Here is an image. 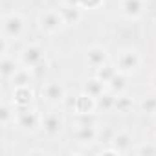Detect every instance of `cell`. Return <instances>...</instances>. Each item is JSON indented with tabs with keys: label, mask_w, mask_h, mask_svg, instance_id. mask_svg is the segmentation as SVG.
<instances>
[{
	"label": "cell",
	"mask_w": 156,
	"mask_h": 156,
	"mask_svg": "<svg viewBox=\"0 0 156 156\" xmlns=\"http://www.w3.org/2000/svg\"><path fill=\"white\" fill-rule=\"evenodd\" d=\"M140 108H141V112L152 116V114L156 112V96H154V94L145 96V98L141 99V103H140Z\"/></svg>",
	"instance_id": "23"
},
{
	"label": "cell",
	"mask_w": 156,
	"mask_h": 156,
	"mask_svg": "<svg viewBox=\"0 0 156 156\" xmlns=\"http://www.w3.org/2000/svg\"><path fill=\"white\" fill-rule=\"evenodd\" d=\"M39 26H41V30H42L44 33L53 35V33L61 31V28L66 26V24H64V20H62L59 9H46V11H42L41 17H39Z\"/></svg>",
	"instance_id": "4"
},
{
	"label": "cell",
	"mask_w": 156,
	"mask_h": 156,
	"mask_svg": "<svg viewBox=\"0 0 156 156\" xmlns=\"http://www.w3.org/2000/svg\"><path fill=\"white\" fill-rule=\"evenodd\" d=\"M152 121H154V125H156V112L152 114Z\"/></svg>",
	"instance_id": "29"
},
{
	"label": "cell",
	"mask_w": 156,
	"mask_h": 156,
	"mask_svg": "<svg viewBox=\"0 0 156 156\" xmlns=\"http://www.w3.org/2000/svg\"><path fill=\"white\" fill-rule=\"evenodd\" d=\"M85 59H87V64L90 68L98 70L99 66H103L105 62H108V51L103 46H90L85 51Z\"/></svg>",
	"instance_id": "10"
},
{
	"label": "cell",
	"mask_w": 156,
	"mask_h": 156,
	"mask_svg": "<svg viewBox=\"0 0 156 156\" xmlns=\"http://www.w3.org/2000/svg\"><path fill=\"white\" fill-rule=\"evenodd\" d=\"M132 105H134V103H132V99H130L129 96H125V94H118L114 110H116V112H121V114H127V112H130Z\"/></svg>",
	"instance_id": "22"
},
{
	"label": "cell",
	"mask_w": 156,
	"mask_h": 156,
	"mask_svg": "<svg viewBox=\"0 0 156 156\" xmlns=\"http://www.w3.org/2000/svg\"><path fill=\"white\" fill-rule=\"evenodd\" d=\"M116 66H118V72L121 73H127V75H132L140 70L141 66V57L136 50L132 48H125L118 53V59H116Z\"/></svg>",
	"instance_id": "3"
},
{
	"label": "cell",
	"mask_w": 156,
	"mask_h": 156,
	"mask_svg": "<svg viewBox=\"0 0 156 156\" xmlns=\"http://www.w3.org/2000/svg\"><path fill=\"white\" fill-rule=\"evenodd\" d=\"M116 73H118V66L112 64V62H105L103 66H99V68L96 70V77H99L105 85H108V83L112 81V77H114Z\"/></svg>",
	"instance_id": "21"
},
{
	"label": "cell",
	"mask_w": 156,
	"mask_h": 156,
	"mask_svg": "<svg viewBox=\"0 0 156 156\" xmlns=\"http://www.w3.org/2000/svg\"><path fill=\"white\" fill-rule=\"evenodd\" d=\"M31 79H33V72L30 68L22 66V68H19L15 72V75L11 77L9 81H11L13 88H17V87H28V85H31Z\"/></svg>",
	"instance_id": "17"
},
{
	"label": "cell",
	"mask_w": 156,
	"mask_h": 156,
	"mask_svg": "<svg viewBox=\"0 0 156 156\" xmlns=\"http://www.w3.org/2000/svg\"><path fill=\"white\" fill-rule=\"evenodd\" d=\"M127 73H121V72H118L114 77H112V81L107 85V88L110 90V92H114V94H123L125 90H127Z\"/></svg>",
	"instance_id": "20"
},
{
	"label": "cell",
	"mask_w": 156,
	"mask_h": 156,
	"mask_svg": "<svg viewBox=\"0 0 156 156\" xmlns=\"http://www.w3.org/2000/svg\"><path fill=\"white\" fill-rule=\"evenodd\" d=\"M15 123L24 132H35L42 125V114L35 107H17V118Z\"/></svg>",
	"instance_id": "1"
},
{
	"label": "cell",
	"mask_w": 156,
	"mask_h": 156,
	"mask_svg": "<svg viewBox=\"0 0 156 156\" xmlns=\"http://www.w3.org/2000/svg\"><path fill=\"white\" fill-rule=\"evenodd\" d=\"M105 0H79V4L83 9H98Z\"/></svg>",
	"instance_id": "24"
},
{
	"label": "cell",
	"mask_w": 156,
	"mask_h": 156,
	"mask_svg": "<svg viewBox=\"0 0 156 156\" xmlns=\"http://www.w3.org/2000/svg\"><path fill=\"white\" fill-rule=\"evenodd\" d=\"M64 4H70V6H81L79 0H64Z\"/></svg>",
	"instance_id": "27"
},
{
	"label": "cell",
	"mask_w": 156,
	"mask_h": 156,
	"mask_svg": "<svg viewBox=\"0 0 156 156\" xmlns=\"http://www.w3.org/2000/svg\"><path fill=\"white\" fill-rule=\"evenodd\" d=\"M20 66L17 64V61L9 55H2V61H0V75L4 77V79H11V77L15 75V72L19 70Z\"/></svg>",
	"instance_id": "19"
},
{
	"label": "cell",
	"mask_w": 156,
	"mask_h": 156,
	"mask_svg": "<svg viewBox=\"0 0 156 156\" xmlns=\"http://www.w3.org/2000/svg\"><path fill=\"white\" fill-rule=\"evenodd\" d=\"M8 41L9 39H2V46H0V55H8Z\"/></svg>",
	"instance_id": "26"
},
{
	"label": "cell",
	"mask_w": 156,
	"mask_h": 156,
	"mask_svg": "<svg viewBox=\"0 0 156 156\" xmlns=\"http://www.w3.org/2000/svg\"><path fill=\"white\" fill-rule=\"evenodd\" d=\"M99 136V130L94 123H79L73 130V140L79 145H92Z\"/></svg>",
	"instance_id": "7"
},
{
	"label": "cell",
	"mask_w": 156,
	"mask_h": 156,
	"mask_svg": "<svg viewBox=\"0 0 156 156\" xmlns=\"http://www.w3.org/2000/svg\"><path fill=\"white\" fill-rule=\"evenodd\" d=\"M24 31H26V20H24V17L20 13L13 11V13L4 17V20H2V35L6 39L17 41V39H20L24 35Z\"/></svg>",
	"instance_id": "2"
},
{
	"label": "cell",
	"mask_w": 156,
	"mask_h": 156,
	"mask_svg": "<svg viewBox=\"0 0 156 156\" xmlns=\"http://www.w3.org/2000/svg\"><path fill=\"white\" fill-rule=\"evenodd\" d=\"M41 129H42L44 134L50 136V138L59 136V134L62 132V129H64V118H62V114H61V112H48L46 116H42V125H41Z\"/></svg>",
	"instance_id": "6"
},
{
	"label": "cell",
	"mask_w": 156,
	"mask_h": 156,
	"mask_svg": "<svg viewBox=\"0 0 156 156\" xmlns=\"http://www.w3.org/2000/svg\"><path fill=\"white\" fill-rule=\"evenodd\" d=\"M132 141H134L132 134L127 132V130H121L112 138V147L118 151V154H127L132 149Z\"/></svg>",
	"instance_id": "14"
},
{
	"label": "cell",
	"mask_w": 156,
	"mask_h": 156,
	"mask_svg": "<svg viewBox=\"0 0 156 156\" xmlns=\"http://www.w3.org/2000/svg\"><path fill=\"white\" fill-rule=\"evenodd\" d=\"M116 98L118 94L110 92V90H105L99 98H96V110H101V112H110L114 110L116 107Z\"/></svg>",
	"instance_id": "15"
},
{
	"label": "cell",
	"mask_w": 156,
	"mask_h": 156,
	"mask_svg": "<svg viewBox=\"0 0 156 156\" xmlns=\"http://www.w3.org/2000/svg\"><path fill=\"white\" fill-rule=\"evenodd\" d=\"M33 98H35V92H33L31 85L13 88V103L17 107H28V105H31Z\"/></svg>",
	"instance_id": "13"
},
{
	"label": "cell",
	"mask_w": 156,
	"mask_h": 156,
	"mask_svg": "<svg viewBox=\"0 0 156 156\" xmlns=\"http://www.w3.org/2000/svg\"><path fill=\"white\" fill-rule=\"evenodd\" d=\"M138 152L140 154H152V152H156V147H152V145H141L138 149Z\"/></svg>",
	"instance_id": "25"
},
{
	"label": "cell",
	"mask_w": 156,
	"mask_h": 156,
	"mask_svg": "<svg viewBox=\"0 0 156 156\" xmlns=\"http://www.w3.org/2000/svg\"><path fill=\"white\" fill-rule=\"evenodd\" d=\"M145 0H121V15L129 20H138L145 13Z\"/></svg>",
	"instance_id": "8"
},
{
	"label": "cell",
	"mask_w": 156,
	"mask_h": 156,
	"mask_svg": "<svg viewBox=\"0 0 156 156\" xmlns=\"http://www.w3.org/2000/svg\"><path fill=\"white\" fill-rule=\"evenodd\" d=\"M44 61H46V51L39 44H28L20 51V64L30 70H33L35 66H39Z\"/></svg>",
	"instance_id": "5"
},
{
	"label": "cell",
	"mask_w": 156,
	"mask_h": 156,
	"mask_svg": "<svg viewBox=\"0 0 156 156\" xmlns=\"http://www.w3.org/2000/svg\"><path fill=\"white\" fill-rule=\"evenodd\" d=\"M107 90V85L99 79V77H92V79H87L83 85V92L92 96V98H99L103 92Z\"/></svg>",
	"instance_id": "16"
},
{
	"label": "cell",
	"mask_w": 156,
	"mask_h": 156,
	"mask_svg": "<svg viewBox=\"0 0 156 156\" xmlns=\"http://www.w3.org/2000/svg\"><path fill=\"white\" fill-rule=\"evenodd\" d=\"M75 114H79V116H90L94 110H96V98L81 92L77 98H73V103H72Z\"/></svg>",
	"instance_id": "11"
},
{
	"label": "cell",
	"mask_w": 156,
	"mask_h": 156,
	"mask_svg": "<svg viewBox=\"0 0 156 156\" xmlns=\"http://www.w3.org/2000/svg\"><path fill=\"white\" fill-rule=\"evenodd\" d=\"M151 83H152V88H154V90H156V73H154V75H152V79H151Z\"/></svg>",
	"instance_id": "28"
},
{
	"label": "cell",
	"mask_w": 156,
	"mask_h": 156,
	"mask_svg": "<svg viewBox=\"0 0 156 156\" xmlns=\"http://www.w3.org/2000/svg\"><path fill=\"white\" fill-rule=\"evenodd\" d=\"M61 11V17L64 20L66 26H75V24H79L81 19H83V8L81 6H70V4H62L59 8Z\"/></svg>",
	"instance_id": "12"
},
{
	"label": "cell",
	"mask_w": 156,
	"mask_h": 156,
	"mask_svg": "<svg viewBox=\"0 0 156 156\" xmlns=\"http://www.w3.org/2000/svg\"><path fill=\"white\" fill-rule=\"evenodd\" d=\"M17 105L13 103H9V101H2V105H0V121H2V125L4 127H9L13 121H15V118H17V108H15Z\"/></svg>",
	"instance_id": "18"
},
{
	"label": "cell",
	"mask_w": 156,
	"mask_h": 156,
	"mask_svg": "<svg viewBox=\"0 0 156 156\" xmlns=\"http://www.w3.org/2000/svg\"><path fill=\"white\" fill-rule=\"evenodd\" d=\"M42 98L50 105H59V103H62L66 99V88L57 81H50L42 88Z\"/></svg>",
	"instance_id": "9"
}]
</instances>
